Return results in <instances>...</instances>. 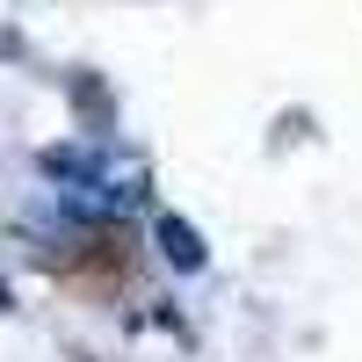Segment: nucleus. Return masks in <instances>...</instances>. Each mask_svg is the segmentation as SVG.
I'll use <instances>...</instances> for the list:
<instances>
[{
    "mask_svg": "<svg viewBox=\"0 0 362 362\" xmlns=\"http://www.w3.org/2000/svg\"><path fill=\"white\" fill-rule=\"evenodd\" d=\"M160 247H167V261H174V268H203V239L181 225V218H160Z\"/></svg>",
    "mask_w": 362,
    "mask_h": 362,
    "instance_id": "nucleus-2",
    "label": "nucleus"
},
{
    "mask_svg": "<svg viewBox=\"0 0 362 362\" xmlns=\"http://www.w3.org/2000/svg\"><path fill=\"white\" fill-rule=\"evenodd\" d=\"M124 268H131V247H124V232H95V239H80L73 254H58V276H73V283H95V290H116V283H124Z\"/></svg>",
    "mask_w": 362,
    "mask_h": 362,
    "instance_id": "nucleus-1",
    "label": "nucleus"
}]
</instances>
